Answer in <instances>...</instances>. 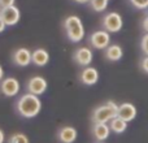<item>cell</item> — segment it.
<instances>
[{
	"label": "cell",
	"instance_id": "1",
	"mask_svg": "<svg viewBox=\"0 0 148 143\" xmlns=\"http://www.w3.org/2000/svg\"><path fill=\"white\" fill-rule=\"evenodd\" d=\"M42 109V102L38 95L31 92H26L18 99L17 102V112L20 116L25 118H33L39 115Z\"/></svg>",
	"mask_w": 148,
	"mask_h": 143
},
{
	"label": "cell",
	"instance_id": "2",
	"mask_svg": "<svg viewBox=\"0 0 148 143\" xmlns=\"http://www.w3.org/2000/svg\"><path fill=\"white\" fill-rule=\"evenodd\" d=\"M64 29L66 31L68 39L73 43H78L84 38V28L81 18L77 16H69L64 21Z\"/></svg>",
	"mask_w": 148,
	"mask_h": 143
},
{
	"label": "cell",
	"instance_id": "3",
	"mask_svg": "<svg viewBox=\"0 0 148 143\" xmlns=\"http://www.w3.org/2000/svg\"><path fill=\"white\" fill-rule=\"evenodd\" d=\"M118 115V105L114 102L109 100L105 104L97 107L96 109L92 113V121L95 122H101V124H107L110 122L114 117H117Z\"/></svg>",
	"mask_w": 148,
	"mask_h": 143
},
{
	"label": "cell",
	"instance_id": "4",
	"mask_svg": "<svg viewBox=\"0 0 148 143\" xmlns=\"http://www.w3.org/2000/svg\"><path fill=\"white\" fill-rule=\"evenodd\" d=\"M122 17L117 12H110L108 14H105L104 18H103V28L108 33H118L122 29Z\"/></svg>",
	"mask_w": 148,
	"mask_h": 143
},
{
	"label": "cell",
	"instance_id": "5",
	"mask_svg": "<svg viewBox=\"0 0 148 143\" xmlns=\"http://www.w3.org/2000/svg\"><path fill=\"white\" fill-rule=\"evenodd\" d=\"M90 43L96 50H105L110 43V35L107 30H96L90 36Z\"/></svg>",
	"mask_w": 148,
	"mask_h": 143
},
{
	"label": "cell",
	"instance_id": "6",
	"mask_svg": "<svg viewBox=\"0 0 148 143\" xmlns=\"http://www.w3.org/2000/svg\"><path fill=\"white\" fill-rule=\"evenodd\" d=\"M20 89H21L20 82L14 77H7L0 83V91H1L3 95H5L8 98L16 96L18 94V91H20Z\"/></svg>",
	"mask_w": 148,
	"mask_h": 143
},
{
	"label": "cell",
	"instance_id": "7",
	"mask_svg": "<svg viewBox=\"0 0 148 143\" xmlns=\"http://www.w3.org/2000/svg\"><path fill=\"white\" fill-rule=\"evenodd\" d=\"M47 86H48V83H47V81L43 77L35 76V77H31L27 81V83H26V90H27V92H31V94L39 96V95L46 92Z\"/></svg>",
	"mask_w": 148,
	"mask_h": 143
},
{
	"label": "cell",
	"instance_id": "8",
	"mask_svg": "<svg viewBox=\"0 0 148 143\" xmlns=\"http://www.w3.org/2000/svg\"><path fill=\"white\" fill-rule=\"evenodd\" d=\"M0 17L4 20V22L7 23V26H13L20 21L21 12L17 7L10 5V7L1 8V10H0Z\"/></svg>",
	"mask_w": 148,
	"mask_h": 143
},
{
	"label": "cell",
	"instance_id": "9",
	"mask_svg": "<svg viewBox=\"0 0 148 143\" xmlns=\"http://www.w3.org/2000/svg\"><path fill=\"white\" fill-rule=\"evenodd\" d=\"M74 61L81 67H88L91 64L92 59H94V54L88 47H79L73 55Z\"/></svg>",
	"mask_w": 148,
	"mask_h": 143
},
{
	"label": "cell",
	"instance_id": "10",
	"mask_svg": "<svg viewBox=\"0 0 148 143\" xmlns=\"http://www.w3.org/2000/svg\"><path fill=\"white\" fill-rule=\"evenodd\" d=\"M12 59L13 63L18 67H27L30 63H33V52H30L27 48L21 47V48L14 51Z\"/></svg>",
	"mask_w": 148,
	"mask_h": 143
},
{
	"label": "cell",
	"instance_id": "11",
	"mask_svg": "<svg viewBox=\"0 0 148 143\" xmlns=\"http://www.w3.org/2000/svg\"><path fill=\"white\" fill-rule=\"evenodd\" d=\"M136 108L131 103H122L121 105H118V117H121L122 120H125L126 122H130L136 117Z\"/></svg>",
	"mask_w": 148,
	"mask_h": 143
},
{
	"label": "cell",
	"instance_id": "12",
	"mask_svg": "<svg viewBox=\"0 0 148 143\" xmlns=\"http://www.w3.org/2000/svg\"><path fill=\"white\" fill-rule=\"evenodd\" d=\"M81 82L87 86H92L99 81V72L92 67H84V69L81 72Z\"/></svg>",
	"mask_w": 148,
	"mask_h": 143
},
{
	"label": "cell",
	"instance_id": "13",
	"mask_svg": "<svg viewBox=\"0 0 148 143\" xmlns=\"http://www.w3.org/2000/svg\"><path fill=\"white\" fill-rule=\"evenodd\" d=\"M77 135H78V133L73 126H64L57 133L59 141L61 143H73L77 139Z\"/></svg>",
	"mask_w": 148,
	"mask_h": 143
},
{
	"label": "cell",
	"instance_id": "14",
	"mask_svg": "<svg viewBox=\"0 0 148 143\" xmlns=\"http://www.w3.org/2000/svg\"><path fill=\"white\" fill-rule=\"evenodd\" d=\"M92 134L97 141L103 142L105 139H108L110 134V126L107 124H101V122H95L92 126Z\"/></svg>",
	"mask_w": 148,
	"mask_h": 143
},
{
	"label": "cell",
	"instance_id": "15",
	"mask_svg": "<svg viewBox=\"0 0 148 143\" xmlns=\"http://www.w3.org/2000/svg\"><path fill=\"white\" fill-rule=\"evenodd\" d=\"M49 61V54L44 48H38L33 51V64L36 67H46Z\"/></svg>",
	"mask_w": 148,
	"mask_h": 143
},
{
	"label": "cell",
	"instance_id": "16",
	"mask_svg": "<svg viewBox=\"0 0 148 143\" xmlns=\"http://www.w3.org/2000/svg\"><path fill=\"white\" fill-rule=\"evenodd\" d=\"M122 55L123 51L121 48V46H118V44H112V46H108L105 48V57L109 61H118V60H121Z\"/></svg>",
	"mask_w": 148,
	"mask_h": 143
},
{
	"label": "cell",
	"instance_id": "17",
	"mask_svg": "<svg viewBox=\"0 0 148 143\" xmlns=\"http://www.w3.org/2000/svg\"><path fill=\"white\" fill-rule=\"evenodd\" d=\"M109 126H110V130L112 131H114V133H117V134H121L127 129V122L117 116V117H114L109 122Z\"/></svg>",
	"mask_w": 148,
	"mask_h": 143
},
{
	"label": "cell",
	"instance_id": "18",
	"mask_svg": "<svg viewBox=\"0 0 148 143\" xmlns=\"http://www.w3.org/2000/svg\"><path fill=\"white\" fill-rule=\"evenodd\" d=\"M90 5L95 12H103L108 7V0H91Z\"/></svg>",
	"mask_w": 148,
	"mask_h": 143
},
{
	"label": "cell",
	"instance_id": "19",
	"mask_svg": "<svg viewBox=\"0 0 148 143\" xmlns=\"http://www.w3.org/2000/svg\"><path fill=\"white\" fill-rule=\"evenodd\" d=\"M8 143H29V138L23 133H16L9 138Z\"/></svg>",
	"mask_w": 148,
	"mask_h": 143
},
{
	"label": "cell",
	"instance_id": "20",
	"mask_svg": "<svg viewBox=\"0 0 148 143\" xmlns=\"http://www.w3.org/2000/svg\"><path fill=\"white\" fill-rule=\"evenodd\" d=\"M130 3L136 9H148V0H130Z\"/></svg>",
	"mask_w": 148,
	"mask_h": 143
},
{
	"label": "cell",
	"instance_id": "21",
	"mask_svg": "<svg viewBox=\"0 0 148 143\" xmlns=\"http://www.w3.org/2000/svg\"><path fill=\"white\" fill-rule=\"evenodd\" d=\"M140 47H142V51H143V54L148 56V33L146 35H143V38H142V42H140Z\"/></svg>",
	"mask_w": 148,
	"mask_h": 143
},
{
	"label": "cell",
	"instance_id": "22",
	"mask_svg": "<svg viewBox=\"0 0 148 143\" xmlns=\"http://www.w3.org/2000/svg\"><path fill=\"white\" fill-rule=\"evenodd\" d=\"M140 67H142V70L148 74V56L143 57V60H142V63H140Z\"/></svg>",
	"mask_w": 148,
	"mask_h": 143
},
{
	"label": "cell",
	"instance_id": "23",
	"mask_svg": "<svg viewBox=\"0 0 148 143\" xmlns=\"http://www.w3.org/2000/svg\"><path fill=\"white\" fill-rule=\"evenodd\" d=\"M14 4V0H0V7L5 8V7H10Z\"/></svg>",
	"mask_w": 148,
	"mask_h": 143
},
{
	"label": "cell",
	"instance_id": "24",
	"mask_svg": "<svg viewBox=\"0 0 148 143\" xmlns=\"http://www.w3.org/2000/svg\"><path fill=\"white\" fill-rule=\"evenodd\" d=\"M142 25H143V29L146 30V33H148V16L143 18V22H142Z\"/></svg>",
	"mask_w": 148,
	"mask_h": 143
},
{
	"label": "cell",
	"instance_id": "25",
	"mask_svg": "<svg viewBox=\"0 0 148 143\" xmlns=\"http://www.w3.org/2000/svg\"><path fill=\"white\" fill-rule=\"evenodd\" d=\"M5 28H7V23H5L4 20L0 17V33H3V31L5 30Z\"/></svg>",
	"mask_w": 148,
	"mask_h": 143
},
{
	"label": "cell",
	"instance_id": "26",
	"mask_svg": "<svg viewBox=\"0 0 148 143\" xmlns=\"http://www.w3.org/2000/svg\"><path fill=\"white\" fill-rule=\"evenodd\" d=\"M74 1L79 3V4H84V3H90V1H91V0H74Z\"/></svg>",
	"mask_w": 148,
	"mask_h": 143
},
{
	"label": "cell",
	"instance_id": "27",
	"mask_svg": "<svg viewBox=\"0 0 148 143\" xmlns=\"http://www.w3.org/2000/svg\"><path fill=\"white\" fill-rule=\"evenodd\" d=\"M4 142V133H3V130H0V143Z\"/></svg>",
	"mask_w": 148,
	"mask_h": 143
},
{
	"label": "cell",
	"instance_id": "28",
	"mask_svg": "<svg viewBox=\"0 0 148 143\" xmlns=\"http://www.w3.org/2000/svg\"><path fill=\"white\" fill-rule=\"evenodd\" d=\"M3 76H4V70H3V68H1V67H0V81H1Z\"/></svg>",
	"mask_w": 148,
	"mask_h": 143
},
{
	"label": "cell",
	"instance_id": "29",
	"mask_svg": "<svg viewBox=\"0 0 148 143\" xmlns=\"http://www.w3.org/2000/svg\"><path fill=\"white\" fill-rule=\"evenodd\" d=\"M0 10H1V7H0Z\"/></svg>",
	"mask_w": 148,
	"mask_h": 143
},
{
	"label": "cell",
	"instance_id": "30",
	"mask_svg": "<svg viewBox=\"0 0 148 143\" xmlns=\"http://www.w3.org/2000/svg\"><path fill=\"white\" fill-rule=\"evenodd\" d=\"M108 1H109V0H108Z\"/></svg>",
	"mask_w": 148,
	"mask_h": 143
}]
</instances>
